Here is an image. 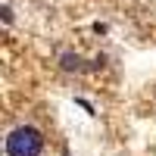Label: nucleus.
Returning a JSON list of instances; mask_svg holds the SVG:
<instances>
[{
    "label": "nucleus",
    "mask_w": 156,
    "mask_h": 156,
    "mask_svg": "<svg viewBox=\"0 0 156 156\" xmlns=\"http://www.w3.org/2000/svg\"><path fill=\"white\" fill-rule=\"evenodd\" d=\"M0 16H3V22L9 25V22H12V9H9V6H0Z\"/></svg>",
    "instance_id": "7ed1b4c3"
},
{
    "label": "nucleus",
    "mask_w": 156,
    "mask_h": 156,
    "mask_svg": "<svg viewBox=\"0 0 156 156\" xmlns=\"http://www.w3.org/2000/svg\"><path fill=\"white\" fill-rule=\"evenodd\" d=\"M44 150V134L31 125L12 128L6 137V156H41Z\"/></svg>",
    "instance_id": "f257e3e1"
},
{
    "label": "nucleus",
    "mask_w": 156,
    "mask_h": 156,
    "mask_svg": "<svg viewBox=\"0 0 156 156\" xmlns=\"http://www.w3.org/2000/svg\"><path fill=\"white\" fill-rule=\"evenodd\" d=\"M59 66L66 72H78V69H81V56H78V53H62L59 56Z\"/></svg>",
    "instance_id": "f03ea898"
}]
</instances>
